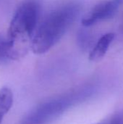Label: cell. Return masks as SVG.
<instances>
[{
  "label": "cell",
  "instance_id": "obj_1",
  "mask_svg": "<svg viewBox=\"0 0 123 124\" xmlns=\"http://www.w3.org/2000/svg\"><path fill=\"white\" fill-rule=\"evenodd\" d=\"M80 11L79 4L68 3L50 12L36 30L31 43L33 52L42 54L51 49L75 22Z\"/></svg>",
  "mask_w": 123,
  "mask_h": 124
},
{
  "label": "cell",
  "instance_id": "obj_2",
  "mask_svg": "<svg viewBox=\"0 0 123 124\" xmlns=\"http://www.w3.org/2000/svg\"><path fill=\"white\" fill-rule=\"evenodd\" d=\"M41 5L38 0H25L16 9L9 23L7 38L12 43L15 60L25 56L38 27Z\"/></svg>",
  "mask_w": 123,
  "mask_h": 124
},
{
  "label": "cell",
  "instance_id": "obj_3",
  "mask_svg": "<svg viewBox=\"0 0 123 124\" xmlns=\"http://www.w3.org/2000/svg\"><path fill=\"white\" fill-rule=\"evenodd\" d=\"M91 86L72 90L59 97L43 102L31 110L20 124H46L58 118L71 107L86 100L94 92Z\"/></svg>",
  "mask_w": 123,
  "mask_h": 124
},
{
  "label": "cell",
  "instance_id": "obj_4",
  "mask_svg": "<svg viewBox=\"0 0 123 124\" xmlns=\"http://www.w3.org/2000/svg\"><path fill=\"white\" fill-rule=\"evenodd\" d=\"M123 4V0H107L97 4L83 17L82 25L84 27H91L110 19L115 16Z\"/></svg>",
  "mask_w": 123,
  "mask_h": 124
},
{
  "label": "cell",
  "instance_id": "obj_5",
  "mask_svg": "<svg viewBox=\"0 0 123 124\" xmlns=\"http://www.w3.org/2000/svg\"><path fill=\"white\" fill-rule=\"evenodd\" d=\"M115 36V35L114 33H107L104 34L92 47L89 54V60L93 62H98L101 60L107 54Z\"/></svg>",
  "mask_w": 123,
  "mask_h": 124
},
{
  "label": "cell",
  "instance_id": "obj_6",
  "mask_svg": "<svg viewBox=\"0 0 123 124\" xmlns=\"http://www.w3.org/2000/svg\"><path fill=\"white\" fill-rule=\"evenodd\" d=\"M13 104V94L10 89L3 87L0 89V124L4 116L9 111Z\"/></svg>",
  "mask_w": 123,
  "mask_h": 124
},
{
  "label": "cell",
  "instance_id": "obj_7",
  "mask_svg": "<svg viewBox=\"0 0 123 124\" xmlns=\"http://www.w3.org/2000/svg\"><path fill=\"white\" fill-rule=\"evenodd\" d=\"M15 60L12 43L7 36L0 35V62Z\"/></svg>",
  "mask_w": 123,
  "mask_h": 124
},
{
  "label": "cell",
  "instance_id": "obj_8",
  "mask_svg": "<svg viewBox=\"0 0 123 124\" xmlns=\"http://www.w3.org/2000/svg\"><path fill=\"white\" fill-rule=\"evenodd\" d=\"M78 42L82 49H88L92 42L91 35L87 31H80L78 34Z\"/></svg>",
  "mask_w": 123,
  "mask_h": 124
},
{
  "label": "cell",
  "instance_id": "obj_9",
  "mask_svg": "<svg viewBox=\"0 0 123 124\" xmlns=\"http://www.w3.org/2000/svg\"><path fill=\"white\" fill-rule=\"evenodd\" d=\"M96 124H123V110L115 113Z\"/></svg>",
  "mask_w": 123,
  "mask_h": 124
}]
</instances>
